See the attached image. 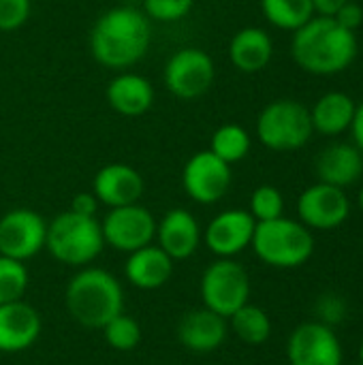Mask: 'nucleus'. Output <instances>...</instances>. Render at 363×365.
<instances>
[{
    "instance_id": "obj_1",
    "label": "nucleus",
    "mask_w": 363,
    "mask_h": 365,
    "mask_svg": "<svg viewBox=\"0 0 363 365\" xmlns=\"http://www.w3.org/2000/svg\"><path fill=\"white\" fill-rule=\"evenodd\" d=\"M152 28L143 11L135 6H113L105 11L92 32L90 51L92 58L113 71L137 64L150 49Z\"/></svg>"
},
{
    "instance_id": "obj_2",
    "label": "nucleus",
    "mask_w": 363,
    "mask_h": 365,
    "mask_svg": "<svg viewBox=\"0 0 363 365\" xmlns=\"http://www.w3.org/2000/svg\"><path fill=\"white\" fill-rule=\"evenodd\" d=\"M291 56L306 73L336 75L347 71L357 56L355 32L342 28L334 17H312L293 32Z\"/></svg>"
},
{
    "instance_id": "obj_3",
    "label": "nucleus",
    "mask_w": 363,
    "mask_h": 365,
    "mask_svg": "<svg viewBox=\"0 0 363 365\" xmlns=\"http://www.w3.org/2000/svg\"><path fill=\"white\" fill-rule=\"evenodd\" d=\"M64 304L71 319L88 329H103L124 312V291L120 280L101 267H79L68 280Z\"/></svg>"
},
{
    "instance_id": "obj_4",
    "label": "nucleus",
    "mask_w": 363,
    "mask_h": 365,
    "mask_svg": "<svg viewBox=\"0 0 363 365\" xmlns=\"http://www.w3.org/2000/svg\"><path fill=\"white\" fill-rule=\"evenodd\" d=\"M47 252L62 265L88 267L105 248L101 220L96 216H79L62 212L47 222Z\"/></svg>"
},
{
    "instance_id": "obj_5",
    "label": "nucleus",
    "mask_w": 363,
    "mask_h": 365,
    "mask_svg": "<svg viewBox=\"0 0 363 365\" xmlns=\"http://www.w3.org/2000/svg\"><path fill=\"white\" fill-rule=\"evenodd\" d=\"M250 248L270 267L295 269L308 263L315 252L312 231L300 220L276 218L267 222H257Z\"/></svg>"
},
{
    "instance_id": "obj_6",
    "label": "nucleus",
    "mask_w": 363,
    "mask_h": 365,
    "mask_svg": "<svg viewBox=\"0 0 363 365\" xmlns=\"http://www.w3.org/2000/svg\"><path fill=\"white\" fill-rule=\"evenodd\" d=\"M310 109L293 98L272 101L257 120L259 141L274 152H293L304 148L312 137Z\"/></svg>"
},
{
    "instance_id": "obj_7",
    "label": "nucleus",
    "mask_w": 363,
    "mask_h": 365,
    "mask_svg": "<svg viewBox=\"0 0 363 365\" xmlns=\"http://www.w3.org/2000/svg\"><path fill=\"white\" fill-rule=\"evenodd\" d=\"M199 293L203 308L229 319L250 302V276L235 259H218L205 267Z\"/></svg>"
},
{
    "instance_id": "obj_8",
    "label": "nucleus",
    "mask_w": 363,
    "mask_h": 365,
    "mask_svg": "<svg viewBox=\"0 0 363 365\" xmlns=\"http://www.w3.org/2000/svg\"><path fill=\"white\" fill-rule=\"evenodd\" d=\"M216 77L214 60L208 51L199 47L178 49L165 64V86L167 90L182 101H193L203 96Z\"/></svg>"
},
{
    "instance_id": "obj_9",
    "label": "nucleus",
    "mask_w": 363,
    "mask_h": 365,
    "mask_svg": "<svg viewBox=\"0 0 363 365\" xmlns=\"http://www.w3.org/2000/svg\"><path fill=\"white\" fill-rule=\"evenodd\" d=\"M101 231H103L105 246L131 255L154 242L156 218L148 207L139 203L111 207L101 220Z\"/></svg>"
},
{
    "instance_id": "obj_10",
    "label": "nucleus",
    "mask_w": 363,
    "mask_h": 365,
    "mask_svg": "<svg viewBox=\"0 0 363 365\" xmlns=\"http://www.w3.org/2000/svg\"><path fill=\"white\" fill-rule=\"evenodd\" d=\"M231 165L220 160L210 150L193 154L182 169L184 192L201 205L218 203L231 188Z\"/></svg>"
},
{
    "instance_id": "obj_11",
    "label": "nucleus",
    "mask_w": 363,
    "mask_h": 365,
    "mask_svg": "<svg viewBox=\"0 0 363 365\" xmlns=\"http://www.w3.org/2000/svg\"><path fill=\"white\" fill-rule=\"evenodd\" d=\"M47 222L28 207L9 210L0 218V257L15 261H28L45 248Z\"/></svg>"
},
{
    "instance_id": "obj_12",
    "label": "nucleus",
    "mask_w": 363,
    "mask_h": 365,
    "mask_svg": "<svg viewBox=\"0 0 363 365\" xmlns=\"http://www.w3.org/2000/svg\"><path fill=\"white\" fill-rule=\"evenodd\" d=\"M287 359L291 365H342L344 351L329 325L308 321L297 325L289 336Z\"/></svg>"
},
{
    "instance_id": "obj_13",
    "label": "nucleus",
    "mask_w": 363,
    "mask_h": 365,
    "mask_svg": "<svg viewBox=\"0 0 363 365\" xmlns=\"http://www.w3.org/2000/svg\"><path fill=\"white\" fill-rule=\"evenodd\" d=\"M300 222L315 231H332L344 225L351 214V201L344 188L317 182L308 186L297 199Z\"/></svg>"
},
{
    "instance_id": "obj_14",
    "label": "nucleus",
    "mask_w": 363,
    "mask_h": 365,
    "mask_svg": "<svg viewBox=\"0 0 363 365\" xmlns=\"http://www.w3.org/2000/svg\"><path fill=\"white\" fill-rule=\"evenodd\" d=\"M257 220L248 210H225L216 214L203 233V242L218 259H233L252 244Z\"/></svg>"
},
{
    "instance_id": "obj_15",
    "label": "nucleus",
    "mask_w": 363,
    "mask_h": 365,
    "mask_svg": "<svg viewBox=\"0 0 363 365\" xmlns=\"http://www.w3.org/2000/svg\"><path fill=\"white\" fill-rule=\"evenodd\" d=\"M229 336V321L208 308H197L186 312L178 323L180 344L195 353L208 355L218 351Z\"/></svg>"
},
{
    "instance_id": "obj_16",
    "label": "nucleus",
    "mask_w": 363,
    "mask_h": 365,
    "mask_svg": "<svg viewBox=\"0 0 363 365\" xmlns=\"http://www.w3.org/2000/svg\"><path fill=\"white\" fill-rule=\"evenodd\" d=\"M92 192L101 205L122 207L131 203H139L143 195V178L141 173L124 163H111L96 171L92 182Z\"/></svg>"
},
{
    "instance_id": "obj_17",
    "label": "nucleus",
    "mask_w": 363,
    "mask_h": 365,
    "mask_svg": "<svg viewBox=\"0 0 363 365\" xmlns=\"http://www.w3.org/2000/svg\"><path fill=\"white\" fill-rule=\"evenodd\" d=\"M41 314L24 299L0 306V353L28 351L41 336Z\"/></svg>"
},
{
    "instance_id": "obj_18",
    "label": "nucleus",
    "mask_w": 363,
    "mask_h": 365,
    "mask_svg": "<svg viewBox=\"0 0 363 365\" xmlns=\"http://www.w3.org/2000/svg\"><path fill=\"white\" fill-rule=\"evenodd\" d=\"M201 227L197 218L184 210L173 207L156 222V246L163 248L173 261H184L193 257L201 244Z\"/></svg>"
},
{
    "instance_id": "obj_19",
    "label": "nucleus",
    "mask_w": 363,
    "mask_h": 365,
    "mask_svg": "<svg viewBox=\"0 0 363 365\" xmlns=\"http://www.w3.org/2000/svg\"><path fill=\"white\" fill-rule=\"evenodd\" d=\"M173 263L175 261L163 248L150 244L128 255L124 263V276L135 289L156 291L171 280Z\"/></svg>"
},
{
    "instance_id": "obj_20",
    "label": "nucleus",
    "mask_w": 363,
    "mask_h": 365,
    "mask_svg": "<svg viewBox=\"0 0 363 365\" xmlns=\"http://www.w3.org/2000/svg\"><path fill=\"white\" fill-rule=\"evenodd\" d=\"M105 96L116 113L137 118L154 105V86L139 73H120L109 81Z\"/></svg>"
},
{
    "instance_id": "obj_21",
    "label": "nucleus",
    "mask_w": 363,
    "mask_h": 365,
    "mask_svg": "<svg viewBox=\"0 0 363 365\" xmlns=\"http://www.w3.org/2000/svg\"><path fill=\"white\" fill-rule=\"evenodd\" d=\"M274 56L272 36L257 26L242 28L233 34L229 43V60L240 73H259L263 71Z\"/></svg>"
},
{
    "instance_id": "obj_22",
    "label": "nucleus",
    "mask_w": 363,
    "mask_h": 365,
    "mask_svg": "<svg viewBox=\"0 0 363 365\" xmlns=\"http://www.w3.org/2000/svg\"><path fill=\"white\" fill-rule=\"evenodd\" d=\"M363 173V156L355 145L349 143H334L325 148L317 160V175L319 182L347 188L355 184Z\"/></svg>"
},
{
    "instance_id": "obj_23",
    "label": "nucleus",
    "mask_w": 363,
    "mask_h": 365,
    "mask_svg": "<svg viewBox=\"0 0 363 365\" xmlns=\"http://www.w3.org/2000/svg\"><path fill=\"white\" fill-rule=\"evenodd\" d=\"M355 103L344 92H327L323 94L315 107L310 109L312 128L321 135L334 137L351 128L353 115H355Z\"/></svg>"
},
{
    "instance_id": "obj_24",
    "label": "nucleus",
    "mask_w": 363,
    "mask_h": 365,
    "mask_svg": "<svg viewBox=\"0 0 363 365\" xmlns=\"http://www.w3.org/2000/svg\"><path fill=\"white\" fill-rule=\"evenodd\" d=\"M229 329L244 342L250 346H259L263 342L270 340L272 336V319L270 314L255 306V304H244L237 312H233L229 319Z\"/></svg>"
},
{
    "instance_id": "obj_25",
    "label": "nucleus",
    "mask_w": 363,
    "mask_h": 365,
    "mask_svg": "<svg viewBox=\"0 0 363 365\" xmlns=\"http://www.w3.org/2000/svg\"><path fill=\"white\" fill-rule=\"evenodd\" d=\"M265 19L280 30H297L315 17L312 0H261Z\"/></svg>"
},
{
    "instance_id": "obj_26",
    "label": "nucleus",
    "mask_w": 363,
    "mask_h": 365,
    "mask_svg": "<svg viewBox=\"0 0 363 365\" xmlns=\"http://www.w3.org/2000/svg\"><path fill=\"white\" fill-rule=\"evenodd\" d=\"M210 152L216 154L227 165L240 163L250 152V135L240 124H223L212 135Z\"/></svg>"
},
{
    "instance_id": "obj_27",
    "label": "nucleus",
    "mask_w": 363,
    "mask_h": 365,
    "mask_svg": "<svg viewBox=\"0 0 363 365\" xmlns=\"http://www.w3.org/2000/svg\"><path fill=\"white\" fill-rule=\"evenodd\" d=\"M30 274L21 261L0 257V306L24 299Z\"/></svg>"
},
{
    "instance_id": "obj_28",
    "label": "nucleus",
    "mask_w": 363,
    "mask_h": 365,
    "mask_svg": "<svg viewBox=\"0 0 363 365\" xmlns=\"http://www.w3.org/2000/svg\"><path fill=\"white\" fill-rule=\"evenodd\" d=\"M103 336L105 342L120 353H131L139 346L141 342V327L133 317H126L124 312L118 314L116 319H111L105 327H103Z\"/></svg>"
},
{
    "instance_id": "obj_29",
    "label": "nucleus",
    "mask_w": 363,
    "mask_h": 365,
    "mask_svg": "<svg viewBox=\"0 0 363 365\" xmlns=\"http://www.w3.org/2000/svg\"><path fill=\"white\" fill-rule=\"evenodd\" d=\"M252 218L257 222H267V220H276L280 216H285V197L276 186L263 184L259 188H255V192L250 195V210Z\"/></svg>"
},
{
    "instance_id": "obj_30",
    "label": "nucleus",
    "mask_w": 363,
    "mask_h": 365,
    "mask_svg": "<svg viewBox=\"0 0 363 365\" xmlns=\"http://www.w3.org/2000/svg\"><path fill=\"white\" fill-rule=\"evenodd\" d=\"M195 0H143V13L152 21L169 24V21H180L184 19Z\"/></svg>"
},
{
    "instance_id": "obj_31",
    "label": "nucleus",
    "mask_w": 363,
    "mask_h": 365,
    "mask_svg": "<svg viewBox=\"0 0 363 365\" xmlns=\"http://www.w3.org/2000/svg\"><path fill=\"white\" fill-rule=\"evenodd\" d=\"M30 0H0V30L13 32L30 17Z\"/></svg>"
},
{
    "instance_id": "obj_32",
    "label": "nucleus",
    "mask_w": 363,
    "mask_h": 365,
    "mask_svg": "<svg viewBox=\"0 0 363 365\" xmlns=\"http://www.w3.org/2000/svg\"><path fill=\"white\" fill-rule=\"evenodd\" d=\"M319 314H321V323L329 325L332 323H340L344 319V312H347V304L342 297L338 295H325L319 299V306H317Z\"/></svg>"
},
{
    "instance_id": "obj_33",
    "label": "nucleus",
    "mask_w": 363,
    "mask_h": 365,
    "mask_svg": "<svg viewBox=\"0 0 363 365\" xmlns=\"http://www.w3.org/2000/svg\"><path fill=\"white\" fill-rule=\"evenodd\" d=\"M334 19L342 26V28H347V30H351V32H355L359 26H362L363 21V9L357 4V2H353V0H349L336 15H334Z\"/></svg>"
},
{
    "instance_id": "obj_34",
    "label": "nucleus",
    "mask_w": 363,
    "mask_h": 365,
    "mask_svg": "<svg viewBox=\"0 0 363 365\" xmlns=\"http://www.w3.org/2000/svg\"><path fill=\"white\" fill-rule=\"evenodd\" d=\"M98 205L101 203L94 197V192H77L71 201V212H75L79 216H96Z\"/></svg>"
},
{
    "instance_id": "obj_35",
    "label": "nucleus",
    "mask_w": 363,
    "mask_h": 365,
    "mask_svg": "<svg viewBox=\"0 0 363 365\" xmlns=\"http://www.w3.org/2000/svg\"><path fill=\"white\" fill-rule=\"evenodd\" d=\"M349 0H312L315 13L323 15V17H334Z\"/></svg>"
},
{
    "instance_id": "obj_36",
    "label": "nucleus",
    "mask_w": 363,
    "mask_h": 365,
    "mask_svg": "<svg viewBox=\"0 0 363 365\" xmlns=\"http://www.w3.org/2000/svg\"><path fill=\"white\" fill-rule=\"evenodd\" d=\"M351 128H353V137H355V148L363 154V103L355 107V115H353Z\"/></svg>"
},
{
    "instance_id": "obj_37",
    "label": "nucleus",
    "mask_w": 363,
    "mask_h": 365,
    "mask_svg": "<svg viewBox=\"0 0 363 365\" xmlns=\"http://www.w3.org/2000/svg\"><path fill=\"white\" fill-rule=\"evenodd\" d=\"M359 364L363 365V340H362V344H359Z\"/></svg>"
},
{
    "instance_id": "obj_38",
    "label": "nucleus",
    "mask_w": 363,
    "mask_h": 365,
    "mask_svg": "<svg viewBox=\"0 0 363 365\" xmlns=\"http://www.w3.org/2000/svg\"><path fill=\"white\" fill-rule=\"evenodd\" d=\"M359 207H362V212H363V188L359 190Z\"/></svg>"
}]
</instances>
